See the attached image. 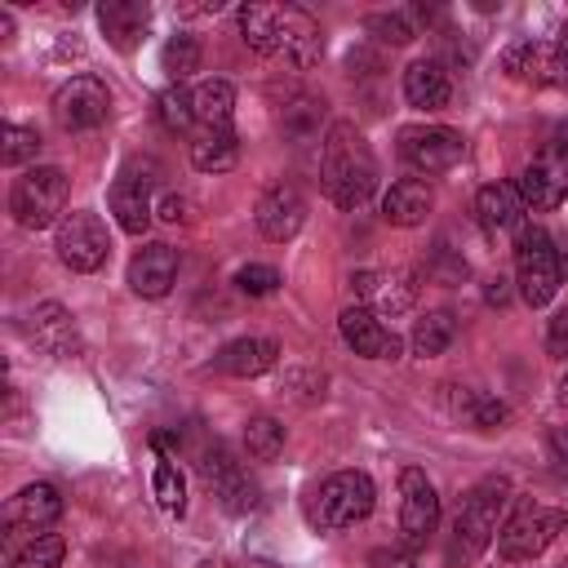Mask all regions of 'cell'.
<instances>
[{
	"mask_svg": "<svg viewBox=\"0 0 568 568\" xmlns=\"http://www.w3.org/2000/svg\"><path fill=\"white\" fill-rule=\"evenodd\" d=\"M430 209H435V195H430V186L422 178H399L382 195V217L390 226H422L430 217Z\"/></svg>",
	"mask_w": 568,
	"mask_h": 568,
	"instance_id": "obj_24",
	"label": "cell"
},
{
	"mask_svg": "<svg viewBox=\"0 0 568 568\" xmlns=\"http://www.w3.org/2000/svg\"><path fill=\"white\" fill-rule=\"evenodd\" d=\"M337 328H342V342L355 355H364V359H399V337L382 324L377 311H368V306L355 302V306H346L337 315Z\"/></svg>",
	"mask_w": 568,
	"mask_h": 568,
	"instance_id": "obj_14",
	"label": "cell"
},
{
	"mask_svg": "<svg viewBox=\"0 0 568 568\" xmlns=\"http://www.w3.org/2000/svg\"><path fill=\"white\" fill-rule=\"evenodd\" d=\"M173 280H178V248L173 244L151 240V244H142L133 253V262H129V288L138 297H151L155 302V297H164L173 288Z\"/></svg>",
	"mask_w": 568,
	"mask_h": 568,
	"instance_id": "obj_18",
	"label": "cell"
},
{
	"mask_svg": "<svg viewBox=\"0 0 568 568\" xmlns=\"http://www.w3.org/2000/svg\"><path fill=\"white\" fill-rule=\"evenodd\" d=\"M351 288H355L359 306H368L377 315H399L417 297L413 275H386V271H355L351 275Z\"/></svg>",
	"mask_w": 568,
	"mask_h": 568,
	"instance_id": "obj_19",
	"label": "cell"
},
{
	"mask_svg": "<svg viewBox=\"0 0 568 568\" xmlns=\"http://www.w3.org/2000/svg\"><path fill=\"white\" fill-rule=\"evenodd\" d=\"M280 133L288 146H315L324 133V102L320 98H293L280 111ZM324 146V142H320Z\"/></svg>",
	"mask_w": 568,
	"mask_h": 568,
	"instance_id": "obj_27",
	"label": "cell"
},
{
	"mask_svg": "<svg viewBox=\"0 0 568 568\" xmlns=\"http://www.w3.org/2000/svg\"><path fill=\"white\" fill-rule=\"evenodd\" d=\"M550 457L568 470V426H555V430H550Z\"/></svg>",
	"mask_w": 568,
	"mask_h": 568,
	"instance_id": "obj_44",
	"label": "cell"
},
{
	"mask_svg": "<svg viewBox=\"0 0 568 568\" xmlns=\"http://www.w3.org/2000/svg\"><path fill=\"white\" fill-rule=\"evenodd\" d=\"M27 337H31L44 355H53V359L80 355V328H75V315H71L62 302H40V306H31V315H27Z\"/></svg>",
	"mask_w": 568,
	"mask_h": 568,
	"instance_id": "obj_15",
	"label": "cell"
},
{
	"mask_svg": "<svg viewBox=\"0 0 568 568\" xmlns=\"http://www.w3.org/2000/svg\"><path fill=\"white\" fill-rule=\"evenodd\" d=\"M555 253H559V280H568V240H564Z\"/></svg>",
	"mask_w": 568,
	"mask_h": 568,
	"instance_id": "obj_46",
	"label": "cell"
},
{
	"mask_svg": "<svg viewBox=\"0 0 568 568\" xmlns=\"http://www.w3.org/2000/svg\"><path fill=\"white\" fill-rule=\"evenodd\" d=\"M559 404H568V373L559 377Z\"/></svg>",
	"mask_w": 568,
	"mask_h": 568,
	"instance_id": "obj_48",
	"label": "cell"
},
{
	"mask_svg": "<svg viewBox=\"0 0 568 568\" xmlns=\"http://www.w3.org/2000/svg\"><path fill=\"white\" fill-rule=\"evenodd\" d=\"M253 217H257V231H262L266 240L284 244V240H293V235L302 231V222H306V200H302V191H297V186L280 182V186L262 191V200H257Z\"/></svg>",
	"mask_w": 568,
	"mask_h": 568,
	"instance_id": "obj_17",
	"label": "cell"
},
{
	"mask_svg": "<svg viewBox=\"0 0 568 568\" xmlns=\"http://www.w3.org/2000/svg\"><path fill=\"white\" fill-rule=\"evenodd\" d=\"M515 284L528 306H546L559 293V253L546 226L524 222L515 235Z\"/></svg>",
	"mask_w": 568,
	"mask_h": 568,
	"instance_id": "obj_4",
	"label": "cell"
},
{
	"mask_svg": "<svg viewBox=\"0 0 568 568\" xmlns=\"http://www.w3.org/2000/svg\"><path fill=\"white\" fill-rule=\"evenodd\" d=\"M448 408H453L457 417H466L470 426H479V430H497V426L510 417L501 399L479 395V390H466V386H448Z\"/></svg>",
	"mask_w": 568,
	"mask_h": 568,
	"instance_id": "obj_31",
	"label": "cell"
},
{
	"mask_svg": "<svg viewBox=\"0 0 568 568\" xmlns=\"http://www.w3.org/2000/svg\"><path fill=\"white\" fill-rule=\"evenodd\" d=\"M404 98L417 111H439L453 98V80L435 58H417V62L404 67Z\"/></svg>",
	"mask_w": 568,
	"mask_h": 568,
	"instance_id": "obj_23",
	"label": "cell"
},
{
	"mask_svg": "<svg viewBox=\"0 0 568 568\" xmlns=\"http://www.w3.org/2000/svg\"><path fill=\"white\" fill-rule=\"evenodd\" d=\"M280 9L284 4H240L235 22L253 53H280Z\"/></svg>",
	"mask_w": 568,
	"mask_h": 568,
	"instance_id": "obj_28",
	"label": "cell"
},
{
	"mask_svg": "<svg viewBox=\"0 0 568 568\" xmlns=\"http://www.w3.org/2000/svg\"><path fill=\"white\" fill-rule=\"evenodd\" d=\"M36 155H40V133L27 129V124H4V133H0V160L9 169H18V164H31Z\"/></svg>",
	"mask_w": 568,
	"mask_h": 568,
	"instance_id": "obj_37",
	"label": "cell"
},
{
	"mask_svg": "<svg viewBox=\"0 0 568 568\" xmlns=\"http://www.w3.org/2000/svg\"><path fill=\"white\" fill-rule=\"evenodd\" d=\"M191 106L195 120L204 129H231V111H235V84L231 80H204L191 89Z\"/></svg>",
	"mask_w": 568,
	"mask_h": 568,
	"instance_id": "obj_30",
	"label": "cell"
},
{
	"mask_svg": "<svg viewBox=\"0 0 568 568\" xmlns=\"http://www.w3.org/2000/svg\"><path fill=\"white\" fill-rule=\"evenodd\" d=\"M462 151H466L462 133L448 129V124H417V129L399 133V155L417 173H448L462 160Z\"/></svg>",
	"mask_w": 568,
	"mask_h": 568,
	"instance_id": "obj_12",
	"label": "cell"
},
{
	"mask_svg": "<svg viewBox=\"0 0 568 568\" xmlns=\"http://www.w3.org/2000/svg\"><path fill=\"white\" fill-rule=\"evenodd\" d=\"M244 448L253 462H275L284 453V426L275 417H253L244 426Z\"/></svg>",
	"mask_w": 568,
	"mask_h": 568,
	"instance_id": "obj_33",
	"label": "cell"
},
{
	"mask_svg": "<svg viewBox=\"0 0 568 568\" xmlns=\"http://www.w3.org/2000/svg\"><path fill=\"white\" fill-rule=\"evenodd\" d=\"M524 213H528V204H524V195H519L515 182H488V186L475 195V217H479V226H484L488 235L519 231V226H524Z\"/></svg>",
	"mask_w": 568,
	"mask_h": 568,
	"instance_id": "obj_21",
	"label": "cell"
},
{
	"mask_svg": "<svg viewBox=\"0 0 568 568\" xmlns=\"http://www.w3.org/2000/svg\"><path fill=\"white\" fill-rule=\"evenodd\" d=\"M160 120H164V129H169V133H182V129H191V124H195L191 89H182V84H169V89L160 93Z\"/></svg>",
	"mask_w": 568,
	"mask_h": 568,
	"instance_id": "obj_38",
	"label": "cell"
},
{
	"mask_svg": "<svg viewBox=\"0 0 568 568\" xmlns=\"http://www.w3.org/2000/svg\"><path fill=\"white\" fill-rule=\"evenodd\" d=\"M62 555H67V541H62L58 532H40V537H31L22 550L9 555V568H58Z\"/></svg>",
	"mask_w": 568,
	"mask_h": 568,
	"instance_id": "obj_35",
	"label": "cell"
},
{
	"mask_svg": "<svg viewBox=\"0 0 568 568\" xmlns=\"http://www.w3.org/2000/svg\"><path fill=\"white\" fill-rule=\"evenodd\" d=\"M111 213H115L120 231L142 235L151 226V213H155V204H151V178H138L133 169H124L115 178V186H111Z\"/></svg>",
	"mask_w": 568,
	"mask_h": 568,
	"instance_id": "obj_22",
	"label": "cell"
},
{
	"mask_svg": "<svg viewBox=\"0 0 568 568\" xmlns=\"http://www.w3.org/2000/svg\"><path fill=\"white\" fill-rule=\"evenodd\" d=\"M151 493H155V501H160V510H164V515H182V510H186V484H182V470H178L169 457H160V462H155Z\"/></svg>",
	"mask_w": 568,
	"mask_h": 568,
	"instance_id": "obj_34",
	"label": "cell"
},
{
	"mask_svg": "<svg viewBox=\"0 0 568 568\" xmlns=\"http://www.w3.org/2000/svg\"><path fill=\"white\" fill-rule=\"evenodd\" d=\"M519 195L528 209H559L568 200V146H546L519 173Z\"/></svg>",
	"mask_w": 568,
	"mask_h": 568,
	"instance_id": "obj_13",
	"label": "cell"
},
{
	"mask_svg": "<svg viewBox=\"0 0 568 568\" xmlns=\"http://www.w3.org/2000/svg\"><path fill=\"white\" fill-rule=\"evenodd\" d=\"M320 182H324V195L337 204V209H359L373 186H377V160L364 142V133L346 120L328 124L324 133V155H320Z\"/></svg>",
	"mask_w": 568,
	"mask_h": 568,
	"instance_id": "obj_1",
	"label": "cell"
},
{
	"mask_svg": "<svg viewBox=\"0 0 568 568\" xmlns=\"http://www.w3.org/2000/svg\"><path fill=\"white\" fill-rule=\"evenodd\" d=\"M368 568H417L413 546H377L368 555Z\"/></svg>",
	"mask_w": 568,
	"mask_h": 568,
	"instance_id": "obj_41",
	"label": "cell"
},
{
	"mask_svg": "<svg viewBox=\"0 0 568 568\" xmlns=\"http://www.w3.org/2000/svg\"><path fill=\"white\" fill-rule=\"evenodd\" d=\"M160 62H164V71L173 75V84H182V80L200 67V40H195V36H186V31L169 36V44H164Z\"/></svg>",
	"mask_w": 568,
	"mask_h": 568,
	"instance_id": "obj_36",
	"label": "cell"
},
{
	"mask_svg": "<svg viewBox=\"0 0 568 568\" xmlns=\"http://www.w3.org/2000/svg\"><path fill=\"white\" fill-rule=\"evenodd\" d=\"M235 160H240V138H235V129H204V133L191 142V164H195L200 173H226V169H235Z\"/></svg>",
	"mask_w": 568,
	"mask_h": 568,
	"instance_id": "obj_29",
	"label": "cell"
},
{
	"mask_svg": "<svg viewBox=\"0 0 568 568\" xmlns=\"http://www.w3.org/2000/svg\"><path fill=\"white\" fill-rule=\"evenodd\" d=\"M373 479L364 470H333L328 479H320V488L306 501V515L320 532H342L355 528L359 519H368L373 510Z\"/></svg>",
	"mask_w": 568,
	"mask_h": 568,
	"instance_id": "obj_3",
	"label": "cell"
},
{
	"mask_svg": "<svg viewBox=\"0 0 568 568\" xmlns=\"http://www.w3.org/2000/svg\"><path fill=\"white\" fill-rule=\"evenodd\" d=\"M435 524H439V493H435V484L426 479V470L404 466L399 470V532H404V546H413V550L426 546Z\"/></svg>",
	"mask_w": 568,
	"mask_h": 568,
	"instance_id": "obj_10",
	"label": "cell"
},
{
	"mask_svg": "<svg viewBox=\"0 0 568 568\" xmlns=\"http://www.w3.org/2000/svg\"><path fill=\"white\" fill-rule=\"evenodd\" d=\"M62 515V497H58V488L53 484H27V488H18L13 497H9V506H4V537L13 541L18 532H31V537H40V528H49L53 519Z\"/></svg>",
	"mask_w": 568,
	"mask_h": 568,
	"instance_id": "obj_16",
	"label": "cell"
},
{
	"mask_svg": "<svg viewBox=\"0 0 568 568\" xmlns=\"http://www.w3.org/2000/svg\"><path fill=\"white\" fill-rule=\"evenodd\" d=\"M275 359H280V342H271V337H235V342H226L217 351L213 364L222 373H231V377H262L266 368H275Z\"/></svg>",
	"mask_w": 568,
	"mask_h": 568,
	"instance_id": "obj_25",
	"label": "cell"
},
{
	"mask_svg": "<svg viewBox=\"0 0 568 568\" xmlns=\"http://www.w3.org/2000/svg\"><path fill=\"white\" fill-rule=\"evenodd\" d=\"M235 284H240V293H248V297H266V293H275V284H280V271L266 266V262H248V266L235 271Z\"/></svg>",
	"mask_w": 568,
	"mask_h": 568,
	"instance_id": "obj_40",
	"label": "cell"
},
{
	"mask_svg": "<svg viewBox=\"0 0 568 568\" xmlns=\"http://www.w3.org/2000/svg\"><path fill=\"white\" fill-rule=\"evenodd\" d=\"M53 120L67 129V133H84V129H98L111 111V93L98 75H71L67 84H58L53 93Z\"/></svg>",
	"mask_w": 568,
	"mask_h": 568,
	"instance_id": "obj_9",
	"label": "cell"
},
{
	"mask_svg": "<svg viewBox=\"0 0 568 568\" xmlns=\"http://www.w3.org/2000/svg\"><path fill=\"white\" fill-rule=\"evenodd\" d=\"M564 528V510H550L532 497H519L515 510L497 528V555L501 559H537Z\"/></svg>",
	"mask_w": 568,
	"mask_h": 568,
	"instance_id": "obj_6",
	"label": "cell"
},
{
	"mask_svg": "<svg viewBox=\"0 0 568 568\" xmlns=\"http://www.w3.org/2000/svg\"><path fill=\"white\" fill-rule=\"evenodd\" d=\"M368 31H373L382 44H408V40L417 36V27H413V18H408L404 9H390V13H373V18H368Z\"/></svg>",
	"mask_w": 568,
	"mask_h": 568,
	"instance_id": "obj_39",
	"label": "cell"
},
{
	"mask_svg": "<svg viewBox=\"0 0 568 568\" xmlns=\"http://www.w3.org/2000/svg\"><path fill=\"white\" fill-rule=\"evenodd\" d=\"M559 49L568 53V18H564V27H559Z\"/></svg>",
	"mask_w": 568,
	"mask_h": 568,
	"instance_id": "obj_47",
	"label": "cell"
},
{
	"mask_svg": "<svg viewBox=\"0 0 568 568\" xmlns=\"http://www.w3.org/2000/svg\"><path fill=\"white\" fill-rule=\"evenodd\" d=\"M506 501H510V484H506L501 475L479 479V484L462 497V510H457L453 537H448V559H453V564H475V559L488 550V541H493L497 528H501Z\"/></svg>",
	"mask_w": 568,
	"mask_h": 568,
	"instance_id": "obj_2",
	"label": "cell"
},
{
	"mask_svg": "<svg viewBox=\"0 0 568 568\" xmlns=\"http://www.w3.org/2000/svg\"><path fill=\"white\" fill-rule=\"evenodd\" d=\"M98 22L115 49H133L151 22V9L138 0H106V4H98Z\"/></svg>",
	"mask_w": 568,
	"mask_h": 568,
	"instance_id": "obj_26",
	"label": "cell"
},
{
	"mask_svg": "<svg viewBox=\"0 0 568 568\" xmlns=\"http://www.w3.org/2000/svg\"><path fill=\"white\" fill-rule=\"evenodd\" d=\"M280 53H284L297 71H306V67H315V62L324 58L320 22H315L306 9H297V4H284V9H280Z\"/></svg>",
	"mask_w": 568,
	"mask_h": 568,
	"instance_id": "obj_20",
	"label": "cell"
},
{
	"mask_svg": "<svg viewBox=\"0 0 568 568\" xmlns=\"http://www.w3.org/2000/svg\"><path fill=\"white\" fill-rule=\"evenodd\" d=\"M501 67L510 80H524V84H564L568 80V53L559 49V40H510L506 53H501Z\"/></svg>",
	"mask_w": 568,
	"mask_h": 568,
	"instance_id": "obj_11",
	"label": "cell"
},
{
	"mask_svg": "<svg viewBox=\"0 0 568 568\" xmlns=\"http://www.w3.org/2000/svg\"><path fill=\"white\" fill-rule=\"evenodd\" d=\"M453 337H457V320H453L448 311H426V315L413 324V351H417L422 359L444 355V351L453 346Z\"/></svg>",
	"mask_w": 568,
	"mask_h": 568,
	"instance_id": "obj_32",
	"label": "cell"
},
{
	"mask_svg": "<svg viewBox=\"0 0 568 568\" xmlns=\"http://www.w3.org/2000/svg\"><path fill=\"white\" fill-rule=\"evenodd\" d=\"M53 248H58L62 266L89 275V271L106 266V257H111L106 222H102L98 213H89V209H75V213H67V217L58 222V231H53Z\"/></svg>",
	"mask_w": 568,
	"mask_h": 568,
	"instance_id": "obj_7",
	"label": "cell"
},
{
	"mask_svg": "<svg viewBox=\"0 0 568 568\" xmlns=\"http://www.w3.org/2000/svg\"><path fill=\"white\" fill-rule=\"evenodd\" d=\"M155 217L160 222H186V200L178 191H164L160 204H155Z\"/></svg>",
	"mask_w": 568,
	"mask_h": 568,
	"instance_id": "obj_43",
	"label": "cell"
},
{
	"mask_svg": "<svg viewBox=\"0 0 568 568\" xmlns=\"http://www.w3.org/2000/svg\"><path fill=\"white\" fill-rule=\"evenodd\" d=\"M506 284H510V280H501V275H493V280L484 284V302H488V306H501V302L510 297V288H506Z\"/></svg>",
	"mask_w": 568,
	"mask_h": 568,
	"instance_id": "obj_45",
	"label": "cell"
},
{
	"mask_svg": "<svg viewBox=\"0 0 568 568\" xmlns=\"http://www.w3.org/2000/svg\"><path fill=\"white\" fill-rule=\"evenodd\" d=\"M200 475H204V484L213 488V497L222 501V510L248 515V510L262 506V488H257V484L248 479V470L226 453V444H213V448L200 453Z\"/></svg>",
	"mask_w": 568,
	"mask_h": 568,
	"instance_id": "obj_8",
	"label": "cell"
},
{
	"mask_svg": "<svg viewBox=\"0 0 568 568\" xmlns=\"http://www.w3.org/2000/svg\"><path fill=\"white\" fill-rule=\"evenodd\" d=\"M546 351L559 355V359L568 355V306L550 315V324H546Z\"/></svg>",
	"mask_w": 568,
	"mask_h": 568,
	"instance_id": "obj_42",
	"label": "cell"
},
{
	"mask_svg": "<svg viewBox=\"0 0 568 568\" xmlns=\"http://www.w3.org/2000/svg\"><path fill=\"white\" fill-rule=\"evenodd\" d=\"M67 186H71L67 173L53 169V164L27 169V173L13 182V191H9V213H13V222L27 226V231H44V226L62 222V217H67V213H62Z\"/></svg>",
	"mask_w": 568,
	"mask_h": 568,
	"instance_id": "obj_5",
	"label": "cell"
}]
</instances>
